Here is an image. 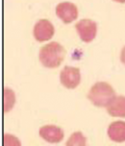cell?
Wrapping results in <instances>:
<instances>
[{
	"label": "cell",
	"instance_id": "1",
	"mask_svg": "<svg viewBox=\"0 0 125 146\" xmlns=\"http://www.w3.org/2000/svg\"><path fill=\"white\" fill-rule=\"evenodd\" d=\"M66 56V50L60 43L53 41L41 48L40 61L43 66L48 68L58 67Z\"/></svg>",
	"mask_w": 125,
	"mask_h": 146
},
{
	"label": "cell",
	"instance_id": "2",
	"mask_svg": "<svg viewBox=\"0 0 125 146\" xmlns=\"http://www.w3.org/2000/svg\"><path fill=\"white\" fill-rule=\"evenodd\" d=\"M113 87L106 82H97L92 86L88 93V98L96 107H108L116 97Z\"/></svg>",
	"mask_w": 125,
	"mask_h": 146
},
{
	"label": "cell",
	"instance_id": "3",
	"mask_svg": "<svg viewBox=\"0 0 125 146\" xmlns=\"http://www.w3.org/2000/svg\"><path fill=\"white\" fill-rule=\"evenodd\" d=\"M60 81L64 88L72 90L78 87L81 82V73L77 67L66 66L60 74Z\"/></svg>",
	"mask_w": 125,
	"mask_h": 146
},
{
	"label": "cell",
	"instance_id": "4",
	"mask_svg": "<svg viewBox=\"0 0 125 146\" xmlns=\"http://www.w3.org/2000/svg\"><path fill=\"white\" fill-rule=\"evenodd\" d=\"M75 28L79 35L80 38L85 42H90L94 40L96 32H97V25L92 19H81L75 24Z\"/></svg>",
	"mask_w": 125,
	"mask_h": 146
},
{
	"label": "cell",
	"instance_id": "5",
	"mask_svg": "<svg viewBox=\"0 0 125 146\" xmlns=\"http://www.w3.org/2000/svg\"><path fill=\"white\" fill-rule=\"evenodd\" d=\"M54 32L53 24L47 19H40L34 26V36L40 42L49 40L53 36Z\"/></svg>",
	"mask_w": 125,
	"mask_h": 146
},
{
	"label": "cell",
	"instance_id": "6",
	"mask_svg": "<svg viewBox=\"0 0 125 146\" xmlns=\"http://www.w3.org/2000/svg\"><path fill=\"white\" fill-rule=\"evenodd\" d=\"M40 137L49 143H59L64 139V133L62 128L56 125H45L39 131Z\"/></svg>",
	"mask_w": 125,
	"mask_h": 146
},
{
	"label": "cell",
	"instance_id": "7",
	"mask_svg": "<svg viewBox=\"0 0 125 146\" xmlns=\"http://www.w3.org/2000/svg\"><path fill=\"white\" fill-rule=\"evenodd\" d=\"M56 15L62 22L70 23L78 17V9L71 2H62L57 5Z\"/></svg>",
	"mask_w": 125,
	"mask_h": 146
},
{
	"label": "cell",
	"instance_id": "8",
	"mask_svg": "<svg viewBox=\"0 0 125 146\" xmlns=\"http://www.w3.org/2000/svg\"><path fill=\"white\" fill-rule=\"evenodd\" d=\"M108 137L114 142L125 141V121H114L109 125Z\"/></svg>",
	"mask_w": 125,
	"mask_h": 146
},
{
	"label": "cell",
	"instance_id": "9",
	"mask_svg": "<svg viewBox=\"0 0 125 146\" xmlns=\"http://www.w3.org/2000/svg\"><path fill=\"white\" fill-rule=\"evenodd\" d=\"M107 111L114 117H125V96H116L107 107Z\"/></svg>",
	"mask_w": 125,
	"mask_h": 146
},
{
	"label": "cell",
	"instance_id": "10",
	"mask_svg": "<svg viewBox=\"0 0 125 146\" xmlns=\"http://www.w3.org/2000/svg\"><path fill=\"white\" fill-rule=\"evenodd\" d=\"M3 110L4 113H9L13 109L15 103V92L10 88H4L3 90Z\"/></svg>",
	"mask_w": 125,
	"mask_h": 146
},
{
	"label": "cell",
	"instance_id": "11",
	"mask_svg": "<svg viewBox=\"0 0 125 146\" xmlns=\"http://www.w3.org/2000/svg\"><path fill=\"white\" fill-rule=\"evenodd\" d=\"M66 146H87V139L81 132H75L67 139Z\"/></svg>",
	"mask_w": 125,
	"mask_h": 146
},
{
	"label": "cell",
	"instance_id": "12",
	"mask_svg": "<svg viewBox=\"0 0 125 146\" xmlns=\"http://www.w3.org/2000/svg\"><path fill=\"white\" fill-rule=\"evenodd\" d=\"M3 146H21V142L15 135L5 134L3 135Z\"/></svg>",
	"mask_w": 125,
	"mask_h": 146
},
{
	"label": "cell",
	"instance_id": "13",
	"mask_svg": "<svg viewBox=\"0 0 125 146\" xmlns=\"http://www.w3.org/2000/svg\"><path fill=\"white\" fill-rule=\"evenodd\" d=\"M120 60H121V62L125 64V46H124L123 48H122V50H121V53H120Z\"/></svg>",
	"mask_w": 125,
	"mask_h": 146
},
{
	"label": "cell",
	"instance_id": "14",
	"mask_svg": "<svg viewBox=\"0 0 125 146\" xmlns=\"http://www.w3.org/2000/svg\"><path fill=\"white\" fill-rule=\"evenodd\" d=\"M116 2H118V3H125V0H114Z\"/></svg>",
	"mask_w": 125,
	"mask_h": 146
}]
</instances>
